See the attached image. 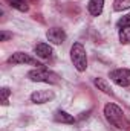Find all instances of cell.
I'll return each mask as SVG.
<instances>
[{
    "label": "cell",
    "instance_id": "cell-1",
    "mask_svg": "<svg viewBox=\"0 0 130 131\" xmlns=\"http://www.w3.org/2000/svg\"><path fill=\"white\" fill-rule=\"evenodd\" d=\"M104 116L106 119L113 125L116 127L118 130H127L129 128V121L124 114V111L113 102H109L104 105Z\"/></svg>",
    "mask_w": 130,
    "mask_h": 131
},
{
    "label": "cell",
    "instance_id": "cell-2",
    "mask_svg": "<svg viewBox=\"0 0 130 131\" xmlns=\"http://www.w3.org/2000/svg\"><path fill=\"white\" fill-rule=\"evenodd\" d=\"M28 78L32 82H44V84H58L60 82V76L44 66L28 72Z\"/></svg>",
    "mask_w": 130,
    "mask_h": 131
},
{
    "label": "cell",
    "instance_id": "cell-3",
    "mask_svg": "<svg viewBox=\"0 0 130 131\" xmlns=\"http://www.w3.org/2000/svg\"><path fill=\"white\" fill-rule=\"evenodd\" d=\"M70 60L73 63V67L78 72H86L87 69V55L86 49L81 43H73L70 47Z\"/></svg>",
    "mask_w": 130,
    "mask_h": 131
},
{
    "label": "cell",
    "instance_id": "cell-4",
    "mask_svg": "<svg viewBox=\"0 0 130 131\" xmlns=\"http://www.w3.org/2000/svg\"><path fill=\"white\" fill-rule=\"evenodd\" d=\"M8 64H31V66H37V67H41V63L40 61H37L35 58H32L31 55H28V53H25V52H15V53H12L9 58H8Z\"/></svg>",
    "mask_w": 130,
    "mask_h": 131
},
{
    "label": "cell",
    "instance_id": "cell-5",
    "mask_svg": "<svg viewBox=\"0 0 130 131\" xmlns=\"http://www.w3.org/2000/svg\"><path fill=\"white\" fill-rule=\"evenodd\" d=\"M109 78L118 84L119 87H129L130 85V70L129 69H116L109 73Z\"/></svg>",
    "mask_w": 130,
    "mask_h": 131
},
{
    "label": "cell",
    "instance_id": "cell-6",
    "mask_svg": "<svg viewBox=\"0 0 130 131\" xmlns=\"http://www.w3.org/2000/svg\"><path fill=\"white\" fill-rule=\"evenodd\" d=\"M46 38L49 43L52 44H63L66 40V32L61 29V28H51L48 32H46Z\"/></svg>",
    "mask_w": 130,
    "mask_h": 131
},
{
    "label": "cell",
    "instance_id": "cell-7",
    "mask_svg": "<svg viewBox=\"0 0 130 131\" xmlns=\"http://www.w3.org/2000/svg\"><path fill=\"white\" fill-rule=\"evenodd\" d=\"M55 98V93L52 90H37L31 95V102L34 104H46Z\"/></svg>",
    "mask_w": 130,
    "mask_h": 131
},
{
    "label": "cell",
    "instance_id": "cell-8",
    "mask_svg": "<svg viewBox=\"0 0 130 131\" xmlns=\"http://www.w3.org/2000/svg\"><path fill=\"white\" fill-rule=\"evenodd\" d=\"M34 52H35V55H37L38 58H41V60L51 58L52 53H54L51 44H48V43H38V44L34 47Z\"/></svg>",
    "mask_w": 130,
    "mask_h": 131
},
{
    "label": "cell",
    "instance_id": "cell-9",
    "mask_svg": "<svg viewBox=\"0 0 130 131\" xmlns=\"http://www.w3.org/2000/svg\"><path fill=\"white\" fill-rule=\"evenodd\" d=\"M103 9H104V0H89L87 3V11L90 15L98 17L103 14Z\"/></svg>",
    "mask_w": 130,
    "mask_h": 131
},
{
    "label": "cell",
    "instance_id": "cell-10",
    "mask_svg": "<svg viewBox=\"0 0 130 131\" xmlns=\"http://www.w3.org/2000/svg\"><path fill=\"white\" fill-rule=\"evenodd\" d=\"M54 119H55L57 122H60V124H69V125L75 122V117H73L72 114L63 111V110H57L55 114H54Z\"/></svg>",
    "mask_w": 130,
    "mask_h": 131
},
{
    "label": "cell",
    "instance_id": "cell-11",
    "mask_svg": "<svg viewBox=\"0 0 130 131\" xmlns=\"http://www.w3.org/2000/svg\"><path fill=\"white\" fill-rule=\"evenodd\" d=\"M94 84H95V87H98V90H101L103 93L113 96V90H112V87L107 84V81L104 78H95L94 79Z\"/></svg>",
    "mask_w": 130,
    "mask_h": 131
},
{
    "label": "cell",
    "instance_id": "cell-12",
    "mask_svg": "<svg viewBox=\"0 0 130 131\" xmlns=\"http://www.w3.org/2000/svg\"><path fill=\"white\" fill-rule=\"evenodd\" d=\"M8 5L20 12H26L29 9V5H28V0H6Z\"/></svg>",
    "mask_w": 130,
    "mask_h": 131
},
{
    "label": "cell",
    "instance_id": "cell-13",
    "mask_svg": "<svg viewBox=\"0 0 130 131\" xmlns=\"http://www.w3.org/2000/svg\"><path fill=\"white\" fill-rule=\"evenodd\" d=\"M130 8V0H115L113 2V9L116 12H121V11H126Z\"/></svg>",
    "mask_w": 130,
    "mask_h": 131
},
{
    "label": "cell",
    "instance_id": "cell-14",
    "mask_svg": "<svg viewBox=\"0 0 130 131\" xmlns=\"http://www.w3.org/2000/svg\"><path fill=\"white\" fill-rule=\"evenodd\" d=\"M119 43L121 44H129L130 43V28L119 29Z\"/></svg>",
    "mask_w": 130,
    "mask_h": 131
},
{
    "label": "cell",
    "instance_id": "cell-15",
    "mask_svg": "<svg viewBox=\"0 0 130 131\" xmlns=\"http://www.w3.org/2000/svg\"><path fill=\"white\" fill-rule=\"evenodd\" d=\"M116 26H118V29H123V28H130V14H127V15H123V17L118 20Z\"/></svg>",
    "mask_w": 130,
    "mask_h": 131
},
{
    "label": "cell",
    "instance_id": "cell-16",
    "mask_svg": "<svg viewBox=\"0 0 130 131\" xmlns=\"http://www.w3.org/2000/svg\"><path fill=\"white\" fill-rule=\"evenodd\" d=\"M9 95H11V90L8 89V87H2L0 89V96H2V105H8L9 102H8V98H9Z\"/></svg>",
    "mask_w": 130,
    "mask_h": 131
},
{
    "label": "cell",
    "instance_id": "cell-17",
    "mask_svg": "<svg viewBox=\"0 0 130 131\" xmlns=\"http://www.w3.org/2000/svg\"><path fill=\"white\" fill-rule=\"evenodd\" d=\"M9 38H12V34L11 32H6V31L0 32V41H8Z\"/></svg>",
    "mask_w": 130,
    "mask_h": 131
}]
</instances>
